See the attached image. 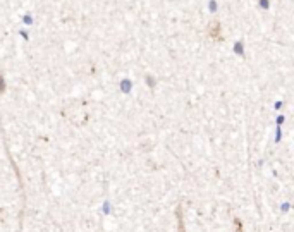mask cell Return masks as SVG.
<instances>
[{
    "instance_id": "cell-1",
    "label": "cell",
    "mask_w": 294,
    "mask_h": 232,
    "mask_svg": "<svg viewBox=\"0 0 294 232\" xmlns=\"http://www.w3.org/2000/svg\"><path fill=\"white\" fill-rule=\"evenodd\" d=\"M206 33H208V36L212 38V40L222 41V28H220V22H219V21L210 22V24H208V29H206Z\"/></svg>"
},
{
    "instance_id": "cell-3",
    "label": "cell",
    "mask_w": 294,
    "mask_h": 232,
    "mask_svg": "<svg viewBox=\"0 0 294 232\" xmlns=\"http://www.w3.org/2000/svg\"><path fill=\"white\" fill-rule=\"evenodd\" d=\"M236 230L237 232H243V229H241V224H239V220L236 218Z\"/></svg>"
},
{
    "instance_id": "cell-2",
    "label": "cell",
    "mask_w": 294,
    "mask_h": 232,
    "mask_svg": "<svg viewBox=\"0 0 294 232\" xmlns=\"http://www.w3.org/2000/svg\"><path fill=\"white\" fill-rule=\"evenodd\" d=\"M5 93V79H4V76L0 74V95H4Z\"/></svg>"
}]
</instances>
